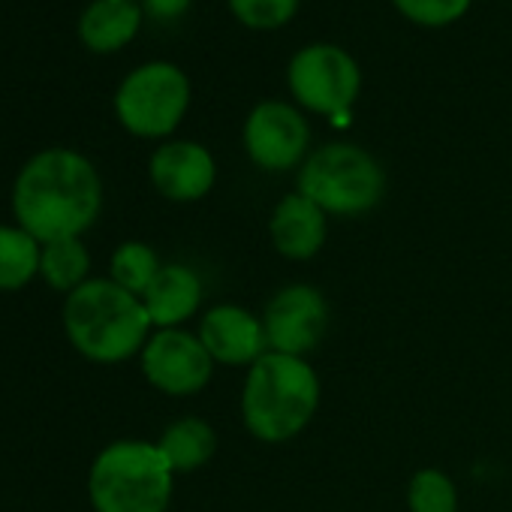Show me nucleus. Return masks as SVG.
<instances>
[{
    "label": "nucleus",
    "mask_w": 512,
    "mask_h": 512,
    "mask_svg": "<svg viewBox=\"0 0 512 512\" xmlns=\"http://www.w3.org/2000/svg\"><path fill=\"white\" fill-rule=\"evenodd\" d=\"M190 103V82L187 76L166 61L145 64L133 70L118 94H115V112L118 121L142 139H160L169 136Z\"/></svg>",
    "instance_id": "6"
},
{
    "label": "nucleus",
    "mask_w": 512,
    "mask_h": 512,
    "mask_svg": "<svg viewBox=\"0 0 512 512\" xmlns=\"http://www.w3.org/2000/svg\"><path fill=\"white\" fill-rule=\"evenodd\" d=\"M263 326L269 350L308 359L329 329V302L311 284H290L269 299Z\"/></svg>",
    "instance_id": "8"
},
{
    "label": "nucleus",
    "mask_w": 512,
    "mask_h": 512,
    "mask_svg": "<svg viewBox=\"0 0 512 512\" xmlns=\"http://www.w3.org/2000/svg\"><path fill=\"white\" fill-rule=\"evenodd\" d=\"M64 326L73 347L94 362H124L148 344L151 317L139 296L109 281H85L67 296Z\"/></svg>",
    "instance_id": "3"
},
{
    "label": "nucleus",
    "mask_w": 512,
    "mask_h": 512,
    "mask_svg": "<svg viewBox=\"0 0 512 512\" xmlns=\"http://www.w3.org/2000/svg\"><path fill=\"white\" fill-rule=\"evenodd\" d=\"M299 193L317 202L326 214L359 217L380 205L386 193V172L365 148L332 142L308 154L302 163Z\"/></svg>",
    "instance_id": "5"
},
{
    "label": "nucleus",
    "mask_w": 512,
    "mask_h": 512,
    "mask_svg": "<svg viewBox=\"0 0 512 512\" xmlns=\"http://www.w3.org/2000/svg\"><path fill=\"white\" fill-rule=\"evenodd\" d=\"M395 7L416 25L443 28L467 13L470 0H395Z\"/></svg>",
    "instance_id": "22"
},
{
    "label": "nucleus",
    "mask_w": 512,
    "mask_h": 512,
    "mask_svg": "<svg viewBox=\"0 0 512 512\" xmlns=\"http://www.w3.org/2000/svg\"><path fill=\"white\" fill-rule=\"evenodd\" d=\"M326 217L329 214L317 202L302 196L299 190L287 193L269 217V238L284 260H293V263L314 260L329 235Z\"/></svg>",
    "instance_id": "13"
},
{
    "label": "nucleus",
    "mask_w": 512,
    "mask_h": 512,
    "mask_svg": "<svg viewBox=\"0 0 512 512\" xmlns=\"http://www.w3.org/2000/svg\"><path fill=\"white\" fill-rule=\"evenodd\" d=\"M154 187L172 202H196L217 181V166L208 148L196 142H166L148 163Z\"/></svg>",
    "instance_id": "12"
},
{
    "label": "nucleus",
    "mask_w": 512,
    "mask_h": 512,
    "mask_svg": "<svg viewBox=\"0 0 512 512\" xmlns=\"http://www.w3.org/2000/svg\"><path fill=\"white\" fill-rule=\"evenodd\" d=\"M160 269L163 266L157 260V253L142 241H127L112 253V281L118 287H124L127 293L139 296V299L154 284Z\"/></svg>",
    "instance_id": "19"
},
{
    "label": "nucleus",
    "mask_w": 512,
    "mask_h": 512,
    "mask_svg": "<svg viewBox=\"0 0 512 512\" xmlns=\"http://www.w3.org/2000/svg\"><path fill=\"white\" fill-rule=\"evenodd\" d=\"M410 512H458V488L449 473L437 467H422L407 485Z\"/></svg>",
    "instance_id": "20"
},
{
    "label": "nucleus",
    "mask_w": 512,
    "mask_h": 512,
    "mask_svg": "<svg viewBox=\"0 0 512 512\" xmlns=\"http://www.w3.org/2000/svg\"><path fill=\"white\" fill-rule=\"evenodd\" d=\"M103 205L100 175L88 157L70 148H52L28 160L16 178L13 208L25 232L49 244L79 238Z\"/></svg>",
    "instance_id": "1"
},
{
    "label": "nucleus",
    "mask_w": 512,
    "mask_h": 512,
    "mask_svg": "<svg viewBox=\"0 0 512 512\" xmlns=\"http://www.w3.org/2000/svg\"><path fill=\"white\" fill-rule=\"evenodd\" d=\"M142 7L157 22H175L190 10V0H142Z\"/></svg>",
    "instance_id": "23"
},
{
    "label": "nucleus",
    "mask_w": 512,
    "mask_h": 512,
    "mask_svg": "<svg viewBox=\"0 0 512 512\" xmlns=\"http://www.w3.org/2000/svg\"><path fill=\"white\" fill-rule=\"evenodd\" d=\"M311 130L302 112L287 103H260L244 121L247 157L266 172H290L308 160Z\"/></svg>",
    "instance_id": "10"
},
{
    "label": "nucleus",
    "mask_w": 512,
    "mask_h": 512,
    "mask_svg": "<svg viewBox=\"0 0 512 512\" xmlns=\"http://www.w3.org/2000/svg\"><path fill=\"white\" fill-rule=\"evenodd\" d=\"M40 241L16 226H0V290L25 287L40 269Z\"/></svg>",
    "instance_id": "17"
},
{
    "label": "nucleus",
    "mask_w": 512,
    "mask_h": 512,
    "mask_svg": "<svg viewBox=\"0 0 512 512\" xmlns=\"http://www.w3.org/2000/svg\"><path fill=\"white\" fill-rule=\"evenodd\" d=\"M88 269H91V256L79 238H58L43 247L40 272L61 293L79 290L88 278Z\"/></svg>",
    "instance_id": "18"
},
{
    "label": "nucleus",
    "mask_w": 512,
    "mask_h": 512,
    "mask_svg": "<svg viewBox=\"0 0 512 512\" xmlns=\"http://www.w3.org/2000/svg\"><path fill=\"white\" fill-rule=\"evenodd\" d=\"M142 371L154 389L187 398L211 383L214 359L202 347L199 335L184 329H160L142 347Z\"/></svg>",
    "instance_id": "9"
},
{
    "label": "nucleus",
    "mask_w": 512,
    "mask_h": 512,
    "mask_svg": "<svg viewBox=\"0 0 512 512\" xmlns=\"http://www.w3.org/2000/svg\"><path fill=\"white\" fill-rule=\"evenodd\" d=\"M172 476L157 443L118 440L106 446L91 467V503L97 512H166Z\"/></svg>",
    "instance_id": "4"
},
{
    "label": "nucleus",
    "mask_w": 512,
    "mask_h": 512,
    "mask_svg": "<svg viewBox=\"0 0 512 512\" xmlns=\"http://www.w3.org/2000/svg\"><path fill=\"white\" fill-rule=\"evenodd\" d=\"M320 395V377L308 359L269 350L247 368L244 377V428L260 443H287L314 422Z\"/></svg>",
    "instance_id": "2"
},
{
    "label": "nucleus",
    "mask_w": 512,
    "mask_h": 512,
    "mask_svg": "<svg viewBox=\"0 0 512 512\" xmlns=\"http://www.w3.org/2000/svg\"><path fill=\"white\" fill-rule=\"evenodd\" d=\"M157 446H160L163 458L169 461L172 473H190V470L205 467L214 458L217 431L199 416H184L163 431Z\"/></svg>",
    "instance_id": "16"
},
{
    "label": "nucleus",
    "mask_w": 512,
    "mask_h": 512,
    "mask_svg": "<svg viewBox=\"0 0 512 512\" xmlns=\"http://www.w3.org/2000/svg\"><path fill=\"white\" fill-rule=\"evenodd\" d=\"M229 7L238 22L263 31L287 25L299 10V0H229Z\"/></svg>",
    "instance_id": "21"
},
{
    "label": "nucleus",
    "mask_w": 512,
    "mask_h": 512,
    "mask_svg": "<svg viewBox=\"0 0 512 512\" xmlns=\"http://www.w3.org/2000/svg\"><path fill=\"white\" fill-rule=\"evenodd\" d=\"M199 341L214 359L226 368H250L256 359L269 353V338L263 317L241 305H217L199 320Z\"/></svg>",
    "instance_id": "11"
},
{
    "label": "nucleus",
    "mask_w": 512,
    "mask_h": 512,
    "mask_svg": "<svg viewBox=\"0 0 512 512\" xmlns=\"http://www.w3.org/2000/svg\"><path fill=\"white\" fill-rule=\"evenodd\" d=\"M142 305L157 329H181L202 305V281L193 269L169 263L160 269L154 284L145 290Z\"/></svg>",
    "instance_id": "14"
},
{
    "label": "nucleus",
    "mask_w": 512,
    "mask_h": 512,
    "mask_svg": "<svg viewBox=\"0 0 512 512\" xmlns=\"http://www.w3.org/2000/svg\"><path fill=\"white\" fill-rule=\"evenodd\" d=\"M359 88V64L338 46H308L290 64V91L311 112L341 118L356 103Z\"/></svg>",
    "instance_id": "7"
},
{
    "label": "nucleus",
    "mask_w": 512,
    "mask_h": 512,
    "mask_svg": "<svg viewBox=\"0 0 512 512\" xmlns=\"http://www.w3.org/2000/svg\"><path fill=\"white\" fill-rule=\"evenodd\" d=\"M142 25V10L133 0H94L79 19V40L91 52L124 49Z\"/></svg>",
    "instance_id": "15"
}]
</instances>
